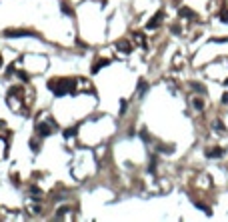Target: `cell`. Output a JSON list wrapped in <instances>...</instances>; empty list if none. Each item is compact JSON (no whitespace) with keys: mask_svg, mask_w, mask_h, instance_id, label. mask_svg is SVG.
Instances as JSON below:
<instances>
[{"mask_svg":"<svg viewBox=\"0 0 228 222\" xmlns=\"http://www.w3.org/2000/svg\"><path fill=\"white\" fill-rule=\"evenodd\" d=\"M36 130H38V134L40 136H48V134H52L54 132V124L52 122H40V124H38V126H36Z\"/></svg>","mask_w":228,"mask_h":222,"instance_id":"1","label":"cell"},{"mask_svg":"<svg viewBox=\"0 0 228 222\" xmlns=\"http://www.w3.org/2000/svg\"><path fill=\"white\" fill-rule=\"evenodd\" d=\"M30 30H6V36H10V38H12V36H16V38H20V36H30Z\"/></svg>","mask_w":228,"mask_h":222,"instance_id":"2","label":"cell"}]
</instances>
